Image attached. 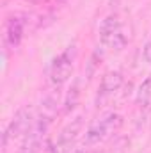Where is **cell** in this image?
<instances>
[{"label":"cell","instance_id":"cell-1","mask_svg":"<svg viewBox=\"0 0 151 153\" xmlns=\"http://www.w3.org/2000/svg\"><path fill=\"white\" fill-rule=\"evenodd\" d=\"M36 114L38 112L34 111L32 105H23L14 112L9 125L2 132V148H4V152L7 150L9 143H13L16 139H23L32 130V126L36 123Z\"/></svg>","mask_w":151,"mask_h":153},{"label":"cell","instance_id":"cell-2","mask_svg":"<svg viewBox=\"0 0 151 153\" xmlns=\"http://www.w3.org/2000/svg\"><path fill=\"white\" fill-rule=\"evenodd\" d=\"M98 36L100 43L114 52H121L124 50V46L128 45L130 36L124 30V25L121 22V18L117 14H109L101 20L100 27H98Z\"/></svg>","mask_w":151,"mask_h":153},{"label":"cell","instance_id":"cell-3","mask_svg":"<svg viewBox=\"0 0 151 153\" xmlns=\"http://www.w3.org/2000/svg\"><path fill=\"white\" fill-rule=\"evenodd\" d=\"M30 16L25 13H11L2 23V45L5 50H16L27 34Z\"/></svg>","mask_w":151,"mask_h":153},{"label":"cell","instance_id":"cell-4","mask_svg":"<svg viewBox=\"0 0 151 153\" xmlns=\"http://www.w3.org/2000/svg\"><path fill=\"white\" fill-rule=\"evenodd\" d=\"M124 119L119 112H107L100 119H96L89 128L85 130V144L87 146H96L103 141H107L110 135H114L117 130H121Z\"/></svg>","mask_w":151,"mask_h":153},{"label":"cell","instance_id":"cell-5","mask_svg":"<svg viewBox=\"0 0 151 153\" xmlns=\"http://www.w3.org/2000/svg\"><path fill=\"white\" fill-rule=\"evenodd\" d=\"M75 45H70L64 52L55 55L48 66V82L52 87L64 85L73 75V62H75Z\"/></svg>","mask_w":151,"mask_h":153},{"label":"cell","instance_id":"cell-6","mask_svg":"<svg viewBox=\"0 0 151 153\" xmlns=\"http://www.w3.org/2000/svg\"><path fill=\"white\" fill-rule=\"evenodd\" d=\"M84 132V117L76 116L75 119H71L57 135V139L50 144V153H70L71 148L75 146L78 141L80 134Z\"/></svg>","mask_w":151,"mask_h":153},{"label":"cell","instance_id":"cell-7","mask_svg":"<svg viewBox=\"0 0 151 153\" xmlns=\"http://www.w3.org/2000/svg\"><path fill=\"white\" fill-rule=\"evenodd\" d=\"M124 84V76L121 71L117 70H110L107 73H103L101 80H100V85H98V100H105V98H110L114 96Z\"/></svg>","mask_w":151,"mask_h":153},{"label":"cell","instance_id":"cell-8","mask_svg":"<svg viewBox=\"0 0 151 153\" xmlns=\"http://www.w3.org/2000/svg\"><path fill=\"white\" fill-rule=\"evenodd\" d=\"M80 94H82V91H80V80L76 78V80H73V84L70 85V89L66 93V98H64V103H62V112L64 114H70V112H73L76 109V105L80 102Z\"/></svg>","mask_w":151,"mask_h":153},{"label":"cell","instance_id":"cell-9","mask_svg":"<svg viewBox=\"0 0 151 153\" xmlns=\"http://www.w3.org/2000/svg\"><path fill=\"white\" fill-rule=\"evenodd\" d=\"M151 103V76H146L139 87H137V93H135V105L139 109H148Z\"/></svg>","mask_w":151,"mask_h":153},{"label":"cell","instance_id":"cell-10","mask_svg":"<svg viewBox=\"0 0 151 153\" xmlns=\"http://www.w3.org/2000/svg\"><path fill=\"white\" fill-rule=\"evenodd\" d=\"M142 57H144V61H146V62L151 66V34H150V38L146 39V43H144V48H142Z\"/></svg>","mask_w":151,"mask_h":153},{"label":"cell","instance_id":"cell-11","mask_svg":"<svg viewBox=\"0 0 151 153\" xmlns=\"http://www.w3.org/2000/svg\"><path fill=\"white\" fill-rule=\"evenodd\" d=\"M70 153H85V152H84L82 148H75V150H71Z\"/></svg>","mask_w":151,"mask_h":153},{"label":"cell","instance_id":"cell-12","mask_svg":"<svg viewBox=\"0 0 151 153\" xmlns=\"http://www.w3.org/2000/svg\"><path fill=\"white\" fill-rule=\"evenodd\" d=\"M27 2H30V4H39L41 0H27Z\"/></svg>","mask_w":151,"mask_h":153}]
</instances>
